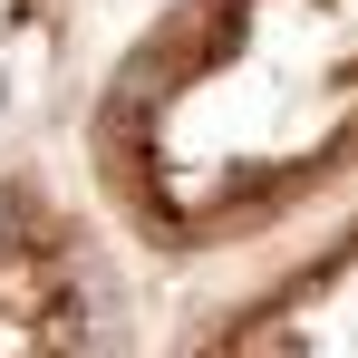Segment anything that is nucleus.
I'll return each instance as SVG.
<instances>
[{
	"instance_id": "f257e3e1",
	"label": "nucleus",
	"mask_w": 358,
	"mask_h": 358,
	"mask_svg": "<svg viewBox=\"0 0 358 358\" xmlns=\"http://www.w3.org/2000/svg\"><path fill=\"white\" fill-rule=\"evenodd\" d=\"M0 97H10V78H0Z\"/></svg>"
}]
</instances>
